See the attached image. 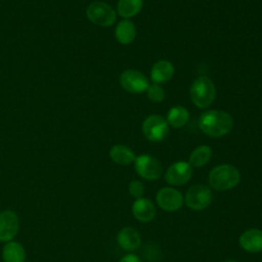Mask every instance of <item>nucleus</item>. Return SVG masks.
<instances>
[{"instance_id": "9b49d317", "label": "nucleus", "mask_w": 262, "mask_h": 262, "mask_svg": "<svg viewBox=\"0 0 262 262\" xmlns=\"http://www.w3.org/2000/svg\"><path fill=\"white\" fill-rule=\"evenodd\" d=\"M18 229V218L13 211L6 210L0 213V241L9 242Z\"/></svg>"}, {"instance_id": "aec40b11", "label": "nucleus", "mask_w": 262, "mask_h": 262, "mask_svg": "<svg viewBox=\"0 0 262 262\" xmlns=\"http://www.w3.org/2000/svg\"><path fill=\"white\" fill-rule=\"evenodd\" d=\"M211 157L212 148L208 145H201L191 151L188 159V164L195 168L203 167L211 160Z\"/></svg>"}, {"instance_id": "6ab92c4d", "label": "nucleus", "mask_w": 262, "mask_h": 262, "mask_svg": "<svg viewBox=\"0 0 262 262\" xmlns=\"http://www.w3.org/2000/svg\"><path fill=\"white\" fill-rule=\"evenodd\" d=\"M188 119V111L181 105H176L170 108V111L167 114L166 120L170 126L174 128H181L187 123Z\"/></svg>"}, {"instance_id": "5701e85b", "label": "nucleus", "mask_w": 262, "mask_h": 262, "mask_svg": "<svg viewBox=\"0 0 262 262\" xmlns=\"http://www.w3.org/2000/svg\"><path fill=\"white\" fill-rule=\"evenodd\" d=\"M128 190H129V193L133 198L139 199V198L142 196V194L144 192V187H143V184L140 181L132 180L128 185Z\"/></svg>"}, {"instance_id": "9d476101", "label": "nucleus", "mask_w": 262, "mask_h": 262, "mask_svg": "<svg viewBox=\"0 0 262 262\" xmlns=\"http://www.w3.org/2000/svg\"><path fill=\"white\" fill-rule=\"evenodd\" d=\"M157 203L165 211L173 212L183 205L182 194L175 188L163 187L157 193Z\"/></svg>"}, {"instance_id": "1a4fd4ad", "label": "nucleus", "mask_w": 262, "mask_h": 262, "mask_svg": "<svg viewBox=\"0 0 262 262\" xmlns=\"http://www.w3.org/2000/svg\"><path fill=\"white\" fill-rule=\"evenodd\" d=\"M192 175L191 166L183 161L172 164L165 173V180L170 185H183L190 179Z\"/></svg>"}, {"instance_id": "7ed1b4c3", "label": "nucleus", "mask_w": 262, "mask_h": 262, "mask_svg": "<svg viewBox=\"0 0 262 262\" xmlns=\"http://www.w3.org/2000/svg\"><path fill=\"white\" fill-rule=\"evenodd\" d=\"M189 94L192 102L202 108L208 107L215 99L216 89L210 78L201 76L190 86Z\"/></svg>"}, {"instance_id": "a211bd4d", "label": "nucleus", "mask_w": 262, "mask_h": 262, "mask_svg": "<svg viewBox=\"0 0 262 262\" xmlns=\"http://www.w3.org/2000/svg\"><path fill=\"white\" fill-rule=\"evenodd\" d=\"M2 257L4 262H25L26 253L19 243L9 242L3 248Z\"/></svg>"}, {"instance_id": "f257e3e1", "label": "nucleus", "mask_w": 262, "mask_h": 262, "mask_svg": "<svg viewBox=\"0 0 262 262\" xmlns=\"http://www.w3.org/2000/svg\"><path fill=\"white\" fill-rule=\"evenodd\" d=\"M199 126L206 135L210 137H221L231 131L233 119L225 112L210 110L201 115Z\"/></svg>"}, {"instance_id": "2eb2a0df", "label": "nucleus", "mask_w": 262, "mask_h": 262, "mask_svg": "<svg viewBox=\"0 0 262 262\" xmlns=\"http://www.w3.org/2000/svg\"><path fill=\"white\" fill-rule=\"evenodd\" d=\"M174 74V67L173 64L168 60H159L157 61L150 72V78L151 80L158 84V83H164L169 81Z\"/></svg>"}, {"instance_id": "0eeeda50", "label": "nucleus", "mask_w": 262, "mask_h": 262, "mask_svg": "<svg viewBox=\"0 0 262 262\" xmlns=\"http://www.w3.org/2000/svg\"><path fill=\"white\" fill-rule=\"evenodd\" d=\"M212 201L210 188L204 184L192 185L185 194V204L188 208L199 211L207 208Z\"/></svg>"}, {"instance_id": "412c9836", "label": "nucleus", "mask_w": 262, "mask_h": 262, "mask_svg": "<svg viewBox=\"0 0 262 262\" xmlns=\"http://www.w3.org/2000/svg\"><path fill=\"white\" fill-rule=\"evenodd\" d=\"M143 0H119L117 10L122 17L129 18L138 14L142 8Z\"/></svg>"}, {"instance_id": "dca6fc26", "label": "nucleus", "mask_w": 262, "mask_h": 262, "mask_svg": "<svg viewBox=\"0 0 262 262\" xmlns=\"http://www.w3.org/2000/svg\"><path fill=\"white\" fill-rule=\"evenodd\" d=\"M115 37L121 44H130L136 37V29L134 24L129 19L121 20L115 30Z\"/></svg>"}, {"instance_id": "f3484780", "label": "nucleus", "mask_w": 262, "mask_h": 262, "mask_svg": "<svg viewBox=\"0 0 262 262\" xmlns=\"http://www.w3.org/2000/svg\"><path fill=\"white\" fill-rule=\"evenodd\" d=\"M111 159L119 165H129L135 161V155L131 148L126 145L116 144L110 150Z\"/></svg>"}, {"instance_id": "39448f33", "label": "nucleus", "mask_w": 262, "mask_h": 262, "mask_svg": "<svg viewBox=\"0 0 262 262\" xmlns=\"http://www.w3.org/2000/svg\"><path fill=\"white\" fill-rule=\"evenodd\" d=\"M168 125L167 120L162 116L150 115L143 121L142 131L148 140L159 142L165 139L168 135Z\"/></svg>"}, {"instance_id": "ddd939ff", "label": "nucleus", "mask_w": 262, "mask_h": 262, "mask_svg": "<svg viewBox=\"0 0 262 262\" xmlns=\"http://www.w3.org/2000/svg\"><path fill=\"white\" fill-rule=\"evenodd\" d=\"M132 213L138 221L149 222L156 215V208L149 200L139 198L132 204Z\"/></svg>"}, {"instance_id": "4be33fe9", "label": "nucleus", "mask_w": 262, "mask_h": 262, "mask_svg": "<svg viewBox=\"0 0 262 262\" xmlns=\"http://www.w3.org/2000/svg\"><path fill=\"white\" fill-rule=\"evenodd\" d=\"M147 97L152 102H162L165 98L164 89L158 84H151L147 87Z\"/></svg>"}, {"instance_id": "423d86ee", "label": "nucleus", "mask_w": 262, "mask_h": 262, "mask_svg": "<svg viewBox=\"0 0 262 262\" xmlns=\"http://www.w3.org/2000/svg\"><path fill=\"white\" fill-rule=\"evenodd\" d=\"M134 163L136 172L143 179L157 180L162 175L161 163L150 155H141L135 158Z\"/></svg>"}, {"instance_id": "f03ea898", "label": "nucleus", "mask_w": 262, "mask_h": 262, "mask_svg": "<svg viewBox=\"0 0 262 262\" xmlns=\"http://www.w3.org/2000/svg\"><path fill=\"white\" fill-rule=\"evenodd\" d=\"M241 174L238 170L228 164L213 168L209 174V184L217 190H228L239 183Z\"/></svg>"}, {"instance_id": "b1692460", "label": "nucleus", "mask_w": 262, "mask_h": 262, "mask_svg": "<svg viewBox=\"0 0 262 262\" xmlns=\"http://www.w3.org/2000/svg\"><path fill=\"white\" fill-rule=\"evenodd\" d=\"M119 262H141V260L139 259L138 256H136L134 254H128V255L124 256Z\"/></svg>"}, {"instance_id": "393cba45", "label": "nucleus", "mask_w": 262, "mask_h": 262, "mask_svg": "<svg viewBox=\"0 0 262 262\" xmlns=\"http://www.w3.org/2000/svg\"><path fill=\"white\" fill-rule=\"evenodd\" d=\"M224 262H237V261H233V260H227V261H224Z\"/></svg>"}, {"instance_id": "6e6552de", "label": "nucleus", "mask_w": 262, "mask_h": 262, "mask_svg": "<svg viewBox=\"0 0 262 262\" xmlns=\"http://www.w3.org/2000/svg\"><path fill=\"white\" fill-rule=\"evenodd\" d=\"M120 84L129 93H141L149 86L147 78L139 71L127 70L120 76Z\"/></svg>"}, {"instance_id": "4468645a", "label": "nucleus", "mask_w": 262, "mask_h": 262, "mask_svg": "<svg viewBox=\"0 0 262 262\" xmlns=\"http://www.w3.org/2000/svg\"><path fill=\"white\" fill-rule=\"evenodd\" d=\"M118 244L125 251H134L141 245L138 231L132 227H124L118 233Z\"/></svg>"}, {"instance_id": "20e7f679", "label": "nucleus", "mask_w": 262, "mask_h": 262, "mask_svg": "<svg viewBox=\"0 0 262 262\" xmlns=\"http://www.w3.org/2000/svg\"><path fill=\"white\" fill-rule=\"evenodd\" d=\"M86 15L91 23L100 27L112 26L117 18L114 8L107 3L101 1L90 3L86 9Z\"/></svg>"}, {"instance_id": "f8f14e48", "label": "nucleus", "mask_w": 262, "mask_h": 262, "mask_svg": "<svg viewBox=\"0 0 262 262\" xmlns=\"http://www.w3.org/2000/svg\"><path fill=\"white\" fill-rule=\"evenodd\" d=\"M239 246L247 252L258 253L262 251V230L251 228L239 236Z\"/></svg>"}]
</instances>
